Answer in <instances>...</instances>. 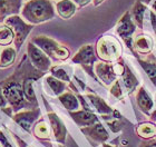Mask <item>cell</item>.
Wrapping results in <instances>:
<instances>
[{"label":"cell","instance_id":"cell-1","mask_svg":"<svg viewBox=\"0 0 156 147\" xmlns=\"http://www.w3.org/2000/svg\"><path fill=\"white\" fill-rule=\"evenodd\" d=\"M30 65L28 55H23L21 61L17 66L12 75L0 82V87L2 89L3 96L10 105L11 110L18 113L21 109H33V105L28 103L25 96V78Z\"/></svg>","mask_w":156,"mask_h":147},{"label":"cell","instance_id":"cell-2","mask_svg":"<svg viewBox=\"0 0 156 147\" xmlns=\"http://www.w3.org/2000/svg\"><path fill=\"white\" fill-rule=\"evenodd\" d=\"M20 12L27 23L39 25L54 19L55 8L50 0H28Z\"/></svg>","mask_w":156,"mask_h":147},{"label":"cell","instance_id":"cell-3","mask_svg":"<svg viewBox=\"0 0 156 147\" xmlns=\"http://www.w3.org/2000/svg\"><path fill=\"white\" fill-rule=\"evenodd\" d=\"M95 51L101 61L116 62L122 56L123 48H122L120 41L116 37L103 36L97 40Z\"/></svg>","mask_w":156,"mask_h":147},{"label":"cell","instance_id":"cell-4","mask_svg":"<svg viewBox=\"0 0 156 147\" xmlns=\"http://www.w3.org/2000/svg\"><path fill=\"white\" fill-rule=\"evenodd\" d=\"M30 41H33L36 46H38L46 55L48 56L49 58L55 60V61H65L70 56V51L67 47L59 44L58 41H56L55 39H52L50 37L44 36V35L36 36Z\"/></svg>","mask_w":156,"mask_h":147},{"label":"cell","instance_id":"cell-5","mask_svg":"<svg viewBox=\"0 0 156 147\" xmlns=\"http://www.w3.org/2000/svg\"><path fill=\"white\" fill-rule=\"evenodd\" d=\"M3 23L12 29L13 33H15V41H13V44H15L17 50H19L23 45V43L26 41L27 37L29 36V33L34 29V25L26 23L25 19H23L18 15L9 16L5 20Z\"/></svg>","mask_w":156,"mask_h":147},{"label":"cell","instance_id":"cell-6","mask_svg":"<svg viewBox=\"0 0 156 147\" xmlns=\"http://www.w3.org/2000/svg\"><path fill=\"white\" fill-rule=\"evenodd\" d=\"M96 61V51L93 45H84L79 48L75 56L72 58L73 64H77L81 66L83 69L87 72L88 75L93 77L94 79H97L94 72V64Z\"/></svg>","mask_w":156,"mask_h":147},{"label":"cell","instance_id":"cell-7","mask_svg":"<svg viewBox=\"0 0 156 147\" xmlns=\"http://www.w3.org/2000/svg\"><path fill=\"white\" fill-rule=\"evenodd\" d=\"M137 26L136 23H134V20L132 19L129 11H126L124 13L123 17L118 20V23L116 25V33L122 38L125 45H126L129 50L134 54L133 49V39H134V33L136 31Z\"/></svg>","mask_w":156,"mask_h":147},{"label":"cell","instance_id":"cell-8","mask_svg":"<svg viewBox=\"0 0 156 147\" xmlns=\"http://www.w3.org/2000/svg\"><path fill=\"white\" fill-rule=\"evenodd\" d=\"M27 55L35 68L42 72H47L51 68V59L33 41L27 44Z\"/></svg>","mask_w":156,"mask_h":147},{"label":"cell","instance_id":"cell-9","mask_svg":"<svg viewBox=\"0 0 156 147\" xmlns=\"http://www.w3.org/2000/svg\"><path fill=\"white\" fill-rule=\"evenodd\" d=\"M80 131L85 136L89 139L90 143H93V146H97L99 144H105L109 138V134L104 127V125L101 121H98L96 124L87 126V127H81Z\"/></svg>","mask_w":156,"mask_h":147},{"label":"cell","instance_id":"cell-10","mask_svg":"<svg viewBox=\"0 0 156 147\" xmlns=\"http://www.w3.org/2000/svg\"><path fill=\"white\" fill-rule=\"evenodd\" d=\"M95 75L105 86H112L119 77L115 69V64L113 62L99 61L95 64Z\"/></svg>","mask_w":156,"mask_h":147},{"label":"cell","instance_id":"cell-11","mask_svg":"<svg viewBox=\"0 0 156 147\" xmlns=\"http://www.w3.org/2000/svg\"><path fill=\"white\" fill-rule=\"evenodd\" d=\"M41 115L40 108L36 107L33 109H27V110H20L18 113H15L12 116V121L17 125H19L23 131L29 133L31 131V126H34L35 121H38V118Z\"/></svg>","mask_w":156,"mask_h":147},{"label":"cell","instance_id":"cell-12","mask_svg":"<svg viewBox=\"0 0 156 147\" xmlns=\"http://www.w3.org/2000/svg\"><path fill=\"white\" fill-rule=\"evenodd\" d=\"M47 117H48L49 125H50L52 135H54L56 142H58L59 144H65L66 137L68 135L67 134V128H66L65 124L58 117V115L55 114V113H48Z\"/></svg>","mask_w":156,"mask_h":147},{"label":"cell","instance_id":"cell-13","mask_svg":"<svg viewBox=\"0 0 156 147\" xmlns=\"http://www.w3.org/2000/svg\"><path fill=\"white\" fill-rule=\"evenodd\" d=\"M154 48V41L150 35L145 33H140L134 36L133 39V49L134 55H151V52Z\"/></svg>","mask_w":156,"mask_h":147},{"label":"cell","instance_id":"cell-14","mask_svg":"<svg viewBox=\"0 0 156 147\" xmlns=\"http://www.w3.org/2000/svg\"><path fill=\"white\" fill-rule=\"evenodd\" d=\"M23 6V0H0V23H5L9 16L18 15Z\"/></svg>","mask_w":156,"mask_h":147},{"label":"cell","instance_id":"cell-15","mask_svg":"<svg viewBox=\"0 0 156 147\" xmlns=\"http://www.w3.org/2000/svg\"><path fill=\"white\" fill-rule=\"evenodd\" d=\"M69 116L76 123L77 126L79 127H87L90 125H94L99 121L98 117L90 110H75V111H69Z\"/></svg>","mask_w":156,"mask_h":147},{"label":"cell","instance_id":"cell-16","mask_svg":"<svg viewBox=\"0 0 156 147\" xmlns=\"http://www.w3.org/2000/svg\"><path fill=\"white\" fill-rule=\"evenodd\" d=\"M136 103H137L138 108H140V110L146 115L150 114L151 110H152L154 107L153 99H152L151 96L147 94V92L145 90L144 87H140V88L137 89Z\"/></svg>","mask_w":156,"mask_h":147},{"label":"cell","instance_id":"cell-17","mask_svg":"<svg viewBox=\"0 0 156 147\" xmlns=\"http://www.w3.org/2000/svg\"><path fill=\"white\" fill-rule=\"evenodd\" d=\"M86 98L90 103L91 106L95 108V110L97 111L98 114H101V116H107V115H112L115 113V110H113V108L111 106H108L106 104V101L103 98L98 97L97 95H95V94H87Z\"/></svg>","mask_w":156,"mask_h":147},{"label":"cell","instance_id":"cell-18","mask_svg":"<svg viewBox=\"0 0 156 147\" xmlns=\"http://www.w3.org/2000/svg\"><path fill=\"white\" fill-rule=\"evenodd\" d=\"M56 10L62 19L67 20L75 15L77 11V7L73 0H60L56 3Z\"/></svg>","mask_w":156,"mask_h":147},{"label":"cell","instance_id":"cell-19","mask_svg":"<svg viewBox=\"0 0 156 147\" xmlns=\"http://www.w3.org/2000/svg\"><path fill=\"white\" fill-rule=\"evenodd\" d=\"M136 134L144 141L156 139V125L151 121L142 123L136 127Z\"/></svg>","mask_w":156,"mask_h":147},{"label":"cell","instance_id":"cell-20","mask_svg":"<svg viewBox=\"0 0 156 147\" xmlns=\"http://www.w3.org/2000/svg\"><path fill=\"white\" fill-rule=\"evenodd\" d=\"M138 59V64L140 67L145 70L147 74L148 78L151 79V82L154 86H156V59L154 56H150L146 59L137 58Z\"/></svg>","mask_w":156,"mask_h":147},{"label":"cell","instance_id":"cell-21","mask_svg":"<svg viewBox=\"0 0 156 147\" xmlns=\"http://www.w3.org/2000/svg\"><path fill=\"white\" fill-rule=\"evenodd\" d=\"M147 10V6L144 5L140 0H136L135 3H134L133 8L130 10V16H132V19L134 20V23H136V26L140 28V29H143V21H144V15H145V11Z\"/></svg>","mask_w":156,"mask_h":147},{"label":"cell","instance_id":"cell-22","mask_svg":"<svg viewBox=\"0 0 156 147\" xmlns=\"http://www.w3.org/2000/svg\"><path fill=\"white\" fill-rule=\"evenodd\" d=\"M17 58V49L13 47H5L1 50L0 55V69L9 68L10 66H12L16 61Z\"/></svg>","mask_w":156,"mask_h":147},{"label":"cell","instance_id":"cell-23","mask_svg":"<svg viewBox=\"0 0 156 147\" xmlns=\"http://www.w3.org/2000/svg\"><path fill=\"white\" fill-rule=\"evenodd\" d=\"M59 101L62 103V105L67 109L68 111H75L78 110L79 108V99L78 97L73 94L72 92H65L62 93V95L58 96Z\"/></svg>","mask_w":156,"mask_h":147},{"label":"cell","instance_id":"cell-24","mask_svg":"<svg viewBox=\"0 0 156 147\" xmlns=\"http://www.w3.org/2000/svg\"><path fill=\"white\" fill-rule=\"evenodd\" d=\"M122 80H123V84H124V86H125V88H126L128 94H133L137 89L138 84H140L138 79L136 78V76L134 75L133 72L130 70L128 66L125 67V72H124V74L122 75Z\"/></svg>","mask_w":156,"mask_h":147},{"label":"cell","instance_id":"cell-25","mask_svg":"<svg viewBox=\"0 0 156 147\" xmlns=\"http://www.w3.org/2000/svg\"><path fill=\"white\" fill-rule=\"evenodd\" d=\"M33 134L34 136L41 142H50V131L49 126L47 125L44 119H40L38 123L34 125L33 127Z\"/></svg>","mask_w":156,"mask_h":147},{"label":"cell","instance_id":"cell-26","mask_svg":"<svg viewBox=\"0 0 156 147\" xmlns=\"http://www.w3.org/2000/svg\"><path fill=\"white\" fill-rule=\"evenodd\" d=\"M46 82L49 86L52 95L55 96H60L67 89V82H62V80H59V79H57L51 75L46 77Z\"/></svg>","mask_w":156,"mask_h":147},{"label":"cell","instance_id":"cell-27","mask_svg":"<svg viewBox=\"0 0 156 147\" xmlns=\"http://www.w3.org/2000/svg\"><path fill=\"white\" fill-rule=\"evenodd\" d=\"M50 74H51V76L56 77L57 79H59V80L69 84V86H70L75 92H77V90H76V87L74 86L72 79H70V76H69V74L67 72V70H66L64 67H62V66H51Z\"/></svg>","mask_w":156,"mask_h":147},{"label":"cell","instance_id":"cell-28","mask_svg":"<svg viewBox=\"0 0 156 147\" xmlns=\"http://www.w3.org/2000/svg\"><path fill=\"white\" fill-rule=\"evenodd\" d=\"M15 41V33L12 29L2 23L0 26V46L8 47Z\"/></svg>","mask_w":156,"mask_h":147},{"label":"cell","instance_id":"cell-29","mask_svg":"<svg viewBox=\"0 0 156 147\" xmlns=\"http://www.w3.org/2000/svg\"><path fill=\"white\" fill-rule=\"evenodd\" d=\"M111 94L114 96L115 98L117 99H120V98L123 97V90H122V85H120V80L119 79H117L116 82L112 85L111 87Z\"/></svg>","mask_w":156,"mask_h":147},{"label":"cell","instance_id":"cell-30","mask_svg":"<svg viewBox=\"0 0 156 147\" xmlns=\"http://www.w3.org/2000/svg\"><path fill=\"white\" fill-rule=\"evenodd\" d=\"M0 144L2 147H13L12 145L10 144V142L7 139L6 135L3 134L2 131H0Z\"/></svg>","mask_w":156,"mask_h":147},{"label":"cell","instance_id":"cell-31","mask_svg":"<svg viewBox=\"0 0 156 147\" xmlns=\"http://www.w3.org/2000/svg\"><path fill=\"white\" fill-rule=\"evenodd\" d=\"M140 147H156V139L152 141H144L140 143Z\"/></svg>","mask_w":156,"mask_h":147},{"label":"cell","instance_id":"cell-32","mask_svg":"<svg viewBox=\"0 0 156 147\" xmlns=\"http://www.w3.org/2000/svg\"><path fill=\"white\" fill-rule=\"evenodd\" d=\"M150 17H151V23H152V27H153L154 33H155V35H156V13L154 12L153 10H151Z\"/></svg>","mask_w":156,"mask_h":147},{"label":"cell","instance_id":"cell-33","mask_svg":"<svg viewBox=\"0 0 156 147\" xmlns=\"http://www.w3.org/2000/svg\"><path fill=\"white\" fill-rule=\"evenodd\" d=\"M73 1H74L78 7H80V8H83V7L87 6V5H89L90 2H93V0H73Z\"/></svg>","mask_w":156,"mask_h":147},{"label":"cell","instance_id":"cell-34","mask_svg":"<svg viewBox=\"0 0 156 147\" xmlns=\"http://www.w3.org/2000/svg\"><path fill=\"white\" fill-rule=\"evenodd\" d=\"M7 104H8V101H7V99L5 98V96H3V93H2V89H1V87H0V107H6Z\"/></svg>","mask_w":156,"mask_h":147},{"label":"cell","instance_id":"cell-35","mask_svg":"<svg viewBox=\"0 0 156 147\" xmlns=\"http://www.w3.org/2000/svg\"><path fill=\"white\" fill-rule=\"evenodd\" d=\"M103 1H104V0H93V3H94V6H99V5H101V3H103Z\"/></svg>","mask_w":156,"mask_h":147},{"label":"cell","instance_id":"cell-36","mask_svg":"<svg viewBox=\"0 0 156 147\" xmlns=\"http://www.w3.org/2000/svg\"><path fill=\"white\" fill-rule=\"evenodd\" d=\"M140 1H142V2H143L144 5L148 6V5H150V3L152 2V1H154V0H140Z\"/></svg>","mask_w":156,"mask_h":147},{"label":"cell","instance_id":"cell-37","mask_svg":"<svg viewBox=\"0 0 156 147\" xmlns=\"http://www.w3.org/2000/svg\"><path fill=\"white\" fill-rule=\"evenodd\" d=\"M152 10L156 13V0H154L153 3H152Z\"/></svg>","mask_w":156,"mask_h":147},{"label":"cell","instance_id":"cell-38","mask_svg":"<svg viewBox=\"0 0 156 147\" xmlns=\"http://www.w3.org/2000/svg\"><path fill=\"white\" fill-rule=\"evenodd\" d=\"M101 147H118L117 145H109V144H103Z\"/></svg>","mask_w":156,"mask_h":147},{"label":"cell","instance_id":"cell-39","mask_svg":"<svg viewBox=\"0 0 156 147\" xmlns=\"http://www.w3.org/2000/svg\"><path fill=\"white\" fill-rule=\"evenodd\" d=\"M59 147H65V146H64L62 144H59Z\"/></svg>","mask_w":156,"mask_h":147},{"label":"cell","instance_id":"cell-40","mask_svg":"<svg viewBox=\"0 0 156 147\" xmlns=\"http://www.w3.org/2000/svg\"><path fill=\"white\" fill-rule=\"evenodd\" d=\"M0 55H1V49H0Z\"/></svg>","mask_w":156,"mask_h":147},{"label":"cell","instance_id":"cell-41","mask_svg":"<svg viewBox=\"0 0 156 147\" xmlns=\"http://www.w3.org/2000/svg\"><path fill=\"white\" fill-rule=\"evenodd\" d=\"M0 147H1V144H0Z\"/></svg>","mask_w":156,"mask_h":147},{"label":"cell","instance_id":"cell-42","mask_svg":"<svg viewBox=\"0 0 156 147\" xmlns=\"http://www.w3.org/2000/svg\"><path fill=\"white\" fill-rule=\"evenodd\" d=\"M26 1H28V0H26Z\"/></svg>","mask_w":156,"mask_h":147}]
</instances>
